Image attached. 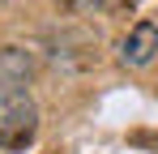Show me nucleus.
Masks as SVG:
<instances>
[{
    "mask_svg": "<svg viewBox=\"0 0 158 154\" xmlns=\"http://www.w3.org/2000/svg\"><path fill=\"white\" fill-rule=\"evenodd\" d=\"M39 137V107L26 90H4L0 94V150H26Z\"/></svg>",
    "mask_w": 158,
    "mask_h": 154,
    "instance_id": "f257e3e1",
    "label": "nucleus"
},
{
    "mask_svg": "<svg viewBox=\"0 0 158 154\" xmlns=\"http://www.w3.org/2000/svg\"><path fill=\"white\" fill-rule=\"evenodd\" d=\"M64 9H90V4H98V0H60Z\"/></svg>",
    "mask_w": 158,
    "mask_h": 154,
    "instance_id": "20e7f679",
    "label": "nucleus"
},
{
    "mask_svg": "<svg viewBox=\"0 0 158 154\" xmlns=\"http://www.w3.org/2000/svg\"><path fill=\"white\" fill-rule=\"evenodd\" d=\"M154 56H158V26L154 22H137L124 34V43H120V60L128 69H145Z\"/></svg>",
    "mask_w": 158,
    "mask_h": 154,
    "instance_id": "f03ea898",
    "label": "nucleus"
},
{
    "mask_svg": "<svg viewBox=\"0 0 158 154\" xmlns=\"http://www.w3.org/2000/svg\"><path fill=\"white\" fill-rule=\"evenodd\" d=\"M26 77H30V60L17 47H4L0 51V94H4V90H22Z\"/></svg>",
    "mask_w": 158,
    "mask_h": 154,
    "instance_id": "7ed1b4c3",
    "label": "nucleus"
}]
</instances>
